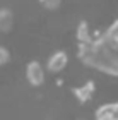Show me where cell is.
Wrapping results in <instances>:
<instances>
[{"instance_id":"cell-1","label":"cell","mask_w":118,"mask_h":120,"mask_svg":"<svg viewBox=\"0 0 118 120\" xmlns=\"http://www.w3.org/2000/svg\"><path fill=\"white\" fill-rule=\"evenodd\" d=\"M77 58L96 72L118 77V50L110 46L101 34H98L93 43L77 45Z\"/></svg>"},{"instance_id":"cell-2","label":"cell","mask_w":118,"mask_h":120,"mask_svg":"<svg viewBox=\"0 0 118 120\" xmlns=\"http://www.w3.org/2000/svg\"><path fill=\"white\" fill-rule=\"evenodd\" d=\"M26 81L33 86V88H41L46 81V67L38 60H31L26 65Z\"/></svg>"},{"instance_id":"cell-3","label":"cell","mask_w":118,"mask_h":120,"mask_svg":"<svg viewBox=\"0 0 118 120\" xmlns=\"http://www.w3.org/2000/svg\"><path fill=\"white\" fill-rule=\"evenodd\" d=\"M46 72L50 74H62L68 67V53L65 50H57L46 58Z\"/></svg>"},{"instance_id":"cell-4","label":"cell","mask_w":118,"mask_h":120,"mask_svg":"<svg viewBox=\"0 0 118 120\" xmlns=\"http://www.w3.org/2000/svg\"><path fill=\"white\" fill-rule=\"evenodd\" d=\"M72 94L75 96V100L80 103V105H86V103H89L96 94V82L93 79L86 81V82H82L80 86L72 88Z\"/></svg>"},{"instance_id":"cell-5","label":"cell","mask_w":118,"mask_h":120,"mask_svg":"<svg viewBox=\"0 0 118 120\" xmlns=\"http://www.w3.org/2000/svg\"><path fill=\"white\" fill-rule=\"evenodd\" d=\"M94 120H118V100L99 105L94 112Z\"/></svg>"},{"instance_id":"cell-6","label":"cell","mask_w":118,"mask_h":120,"mask_svg":"<svg viewBox=\"0 0 118 120\" xmlns=\"http://www.w3.org/2000/svg\"><path fill=\"white\" fill-rule=\"evenodd\" d=\"M101 36H103V40L108 43L110 46H113V48L118 50V19H115Z\"/></svg>"},{"instance_id":"cell-7","label":"cell","mask_w":118,"mask_h":120,"mask_svg":"<svg viewBox=\"0 0 118 120\" xmlns=\"http://www.w3.org/2000/svg\"><path fill=\"white\" fill-rule=\"evenodd\" d=\"M14 28V14L10 9H0V33H9Z\"/></svg>"},{"instance_id":"cell-8","label":"cell","mask_w":118,"mask_h":120,"mask_svg":"<svg viewBox=\"0 0 118 120\" xmlns=\"http://www.w3.org/2000/svg\"><path fill=\"white\" fill-rule=\"evenodd\" d=\"M10 58H12V53H10V50H9L7 46L0 45V67H5V65L10 62Z\"/></svg>"},{"instance_id":"cell-9","label":"cell","mask_w":118,"mask_h":120,"mask_svg":"<svg viewBox=\"0 0 118 120\" xmlns=\"http://www.w3.org/2000/svg\"><path fill=\"white\" fill-rule=\"evenodd\" d=\"M39 4L45 9H48V10H57L58 7H60L62 0H39Z\"/></svg>"}]
</instances>
